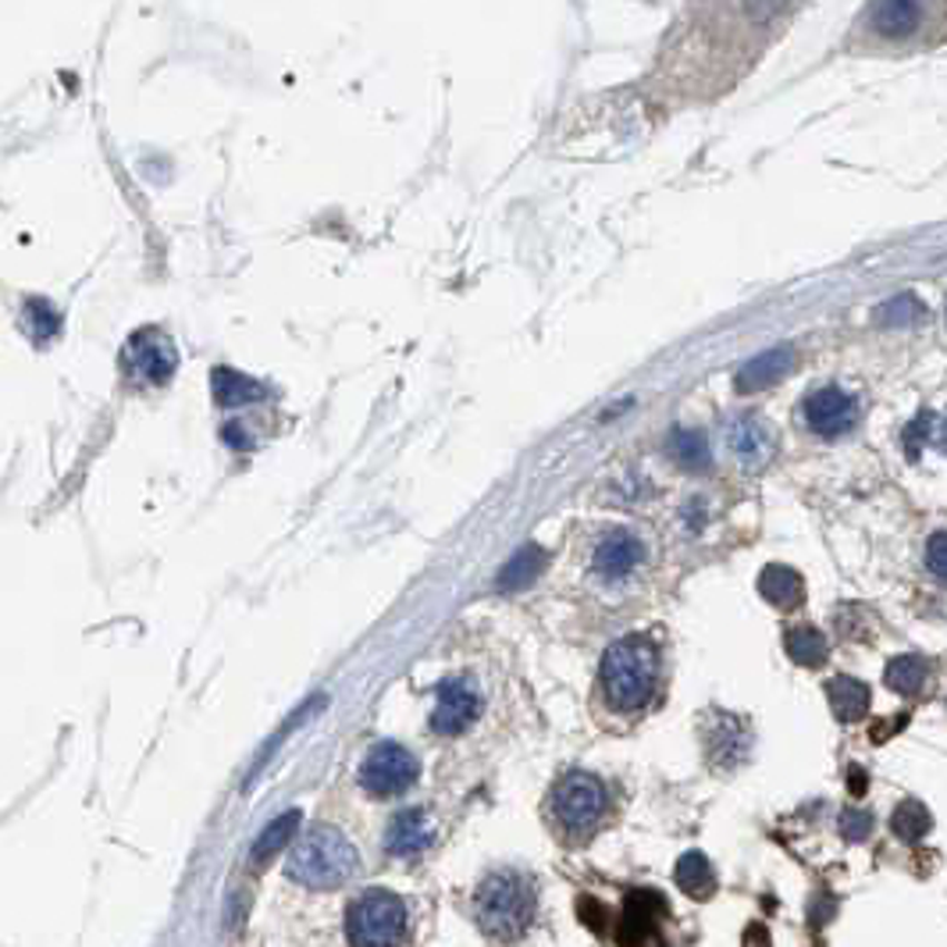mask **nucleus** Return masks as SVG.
<instances>
[{"mask_svg":"<svg viewBox=\"0 0 947 947\" xmlns=\"http://www.w3.org/2000/svg\"><path fill=\"white\" fill-rule=\"evenodd\" d=\"M538 912L535 883L514 869L488 872V877L473 890V919L491 940L514 944L531 930Z\"/></svg>","mask_w":947,"mask_h":947,"instance_id":"obj_1","label":"nucleus"},{"mask_svg":"<svg viewBox=\"0 0 947 947\" xmlns=\"http://www.w3.org/2000/svg\"><path fill=\"white\" fill-rule=\"evenodd\" d=\"M353 872H357V848L342 830L324 823L303 830L285 859V877L311 890L342 887Z\"/></svg>","mask_w":947,"mask_h":947,"instance_id":"obj_2","label":"nucleus"},{"mask_svg":"<svg viewBox=\"0 0 947 947\" xmlns=\"http://www.w3.org/2000/svg\"><path fill=\"white\" fill-rule=\"evenodd\" d=\"M598 677H603L606 702L613 709H621V713L645 709L655 691V677H660V648L642 634L621 637L606 648Z\"/></svg>","mask_w":947,"mask_h":947,"instance_id":"obj_3","label":"nucleus"},{"mask_svg":"<svg viewBox=\"0 0 947 947\" xmlns=\"http://www.w3.org/2000/svg\"><path fill=\"white\" fill-rule=\"evenodd\" d=\"M410 930L407 901L385 887H368L345 912V934L353 947H399Z\"/></svg>","mask_w":947,"mask_h":947,"instance_id":"obj_4","label":"nucleus"},{"mask_svg":"<svg viewBox=\"0 0 947 947\" xmlns=\"http://www.w3.org/2000/svg\"><path fill=\"white\" fill-rule=\"evenodd\" d=\"M606 812V788L595 773L570 770L556 780L553 788V819L567 833H588L598 827Z\"/></svg>","mask_w":947,"mask_h":947,"instance_id":"obj_5","label":"nucleus"},{"mask_svg":"<svg viewBox=\"0 0 947 947\" xmlns=\"http://www.w3.org/2000/svg\"><path fill=\"white\" fill-rule=\"evenodd\" d=\"M417 773H421V767H417V759L403 749V744L385 741V744H378V749H371L368 759H363L360 784L374 798H396L407 788H413Z\"/></svg>","mask_w":947,"mask_h":947,"instance_id":"obj_6","label":"nucleus"},{"mask_svg":"<svg viewBox=\"0 0 947 947\" xmlns=\"http://www.w3.org/2000/svg\"><path fill=\"white\" fill-rule=\"evenodd\" d=\"M121 368L133 381H143V385H164V381H172V374L178 368L175 342L164 332H157V328L136 332L129 342H125Z\"/></svg>","mask_w":947,"mask_h":947,"instance_id":"obj_7","label":"nucleus"},{"mask_svg":"<svg viewBox=\"0 0 947 947\" xmlns=\"http://www.w3.org/2000/svg\"><path fill=\"white\" fill-rule=\"evenodd\" d=\"M801 417H806V424L823 435V439H837V435H845L855 428V421H859V399H855L851 392L837 389V385H823L806 396V407H801Z\"/></svg>","mask_w":947,"mask_h":947,"instance_id":"obj_8","label":"nucleus"},{"mask_svg":"<svg viewBox=\"0 0 947 947\" xmlns=\"http://www.w3.org/2000/svg\"><path fill=\"white\" fill-rule=\"evenodd\" d=\"M478 713H481V695L473 691V684L460 681V677H449V681L439 684V702H435V713H431V731L442 734V738H457L473 720H478Z\"/></svg>","mask_w":947,"mask_h":947,"instance_id":"obj_9","label":"nucleus"},{"mask_svg":"<svg viewBox=\"0 0 947 947\" xmlns=\"http://www.w3.org/2000/svg\"><path fill=\"white\" fill-rule=\"evenodd\" d=\"M726 446H731L734 460L741 467L759 470V467H767L773 460L777 439H773L770 424L759 421V417H734V421L726 424Z\"/></svg>","mask_w":947,"mask_h":947,"instance_id":"obj_10","label":"nucleus"},{"mask_svg":"<svg viewBox=\"0 0 947 947\" xmlns=\"http://www.w3.org/2000/svg\"><path fill=\"white\" fill-rule=\"evenodd\" d=\"M642 559H645L642 538H634L631 531H613L595 545L592 563H595V574L616 580V577H627Z\"/></svg>","mask_w":947,"mask_h":947,"instance_id":"obj_11","label":"nucleus"},{"mask_svg":"<svg viewBox=\"0 0 947 947\" xmlns=\"http://www.w3.org/2000/svg\"><path fill=\"white\" fill-rule=\"evenodd\" d=\"M431 819L421 809H403L392 816L385 830V851L396 855V859H413L431 845Z\"/></svg>","mask_w":947,"mask_h":947,"instance_id":"obj_12","label":"nucleus"},{"mask_svg":"<svg viewBox=\"0 0 947 947\" xmlns=\"http://www.w3.org/2000/svg\"><path fill=\"white\" fill-rule=\"evenodd\" d=\"M660 912H663L660 895H652V890H631V898L624 901V912H621V947H642Z\"/></svg>","mask_w":947,"mask_h":947,"instance_id":"obj_13","label":"nucleus"},{"mask_svg":"<svg viewBox=\"0 0 947 947\" xmlns=\"http://www.w3.org/2000/svg\"><path fill=\"white\" fill-rule=\"evenodd\" d=\"M791 363H794V353H791V345H777V350H770V353H759L755 360H749L744 363V368L738 371V392H762V389H770L773 381H780L784 378L788 371H791Z\"/></svg>","mask_w":947,"mask_h":947,"instance_id":"obj_14","label":"nucleus"},{"mask_svg":"<svg viewBox=\"0 0 947 947\" xmlns=\"http://www.w3.org/2000/svg\"><path fill=\"white\" fill-rule=\"evenodd\" d=\"M709 759L716 762V767H738V762L749 755V731L734 720V716H716L713 726H709Z\"/></svg>","mask_w":947,"mask_h":947,"instance_id":"obj_15","label":"nucleus"},{"mask_svg":"<svg viewBox=\"0 0 947 947\" xmlns=\"http://www.w3.org/2000/svg\"><path fill=\"white\" fill-rule=\"evenodd\" d=\"M759 592L770 606L794 609V606H801V598H806V580H801L798 570L773 563V567H767L759 574Z\"/></svg>","mask_w":947,"mask_h":947,"instance_id":"obj_16","label":"nucleus"},{"mask_svg":"<svg viewBox=\"0 0 947 947\" xmlns=\"http://www.w3.org/2000/svg\"><path fill=\"white\" fill-rule=\"evenodd\" d=\"M673 880H677V887L687 898L705 901V898H713V890H716V869L702 851H687L681 855L677 869H673Z\"/></svg>","mask_w":947,"mask_h":947,"instance_id":"obj_17","label":"nucleus"},{"mask_svg":"<svg viewBox=\"0 0 947 947\" xmlns=\"http://www.w3.org/2000/svg\"><path fill=\"white\" fill-rule=\"evenodd\" d=\"M827 702L841 723H855L869 713V687L855 677H833L827 684Z\"/></svg>","mask_w":947,"mask_h":947,"instance_id":"obj_18","label":"nucleus"},{"mask_svg":"<svg viewBox=\"0 0 947 947\" xmlns=\"http://www.w3.org/2000/svg\"><path fill=\"white\" fill-rule=\"evenodd\" d=\"M211 389H214V399L222 407H243V403H257V399H264L261 381H253V378L232 371V368H214Z\"/></svg>","mask_w":947,"mask_h":947,"instance_id":"obj_19","label":"nucleus"},{"mask_svg":"<svg viewBox=\"0 0 947 947\" xmlns=\"http://www.w3.org/2000/svg\"><path fill=\"white\" fill-rule=\"evenodd\" d=\"M296 827H300V812L296 809H289L285 816L271 819V823L264 827V833L257 837V845H253V851H250V866H257V869L267 866L296 837Z\"/></svg>","mask_w":947,"mask_h":947,"instance_id":"obj_20","label":"nucleus"},{"mask_svg":"<svg viewBox=\"0 0 947 947\" xmlns=\"http://www.w3.org/2000/svg\"><path fill=\"white\" fill-rule=\"evenodd\" d=\"M926 677H930V666H926V660H922V655H916V652L895 655V660H890L887 670H883L887 687L898 691V695H919Z\"/></svg>","mask_w":947,"mask_h":947,"instance_id":"obj_21","label":"nucleus"},{"mask_svg":"<svg viewBox=\"0 0 947 947\" xmlns=\"http://www.w3.org/2000/svg\"><path fill=\"white\" fill-rule=\"evenodd\" d=\"M666 452H670V460L681 463L684 470H705L709 463H713L705 435L691 431V428H673L670 439H666Z\"/></svg>","mask_w":947,"mask_h":947,"instance_id":"obj_22","label":"nucleus"},{"mask_svg":"<svg viewBox=\"0 0 947 947\" xmlns=\"http://www.w3.org/2000/svg\"><path fill=\"white\" fill-rule=\"evenodd\" d=\"M869 18H872V26H877V32L905 36V32H912L919 26L922 8L912 4V0H887V4H872Z\"/></svg>","mask_w":947,"mask_h":947,"instance_id":"obj_23","label":"nucleus"},{"mask_svg":"<svg viewBox=\"0 0 947 947\" xmlns=\"http://www.w3.org/2000/svg\"><path fill=\"white\" fill-rule=\"evenodd\" d=\"M784 648L798 666H823V660H827V637H823V631H816L809 624L791 627L784 634Z\"/></svg>","mask_w":947,"mask_h":947,"instance_id":"obj_24","label":"nucleus"},{"mask_svg":"<svg viewBox=\"0 0 947 947\" xmlns=\"http://www.w3.org/2000/svg\"><path fill=\"white\" fill-rule=\"evenodd\" d=\"M541 567H545V553L535 549V545H527V549H520V553L502 567L499 588H502V592H520V588H527V585H531V580L541 574Z\"/></svg>","mask_w":947,"mask_h":947,"instance_id":"obj_25","label":"nucleus"},{"mask_svg":"<svg viewBox=\"0 0 947 947\" xmlns=\"http://www.w3.org/2000/svg\"><path fill=\"white\" fill-rule=\"evenodd\" d=\"M930 827H934V816L926 812V806H922V801H916V798L901 801V806L895 809V816H890V830H895L901 841H908V845L922 841V837L930 833Z\"/></svg>","mask_w":947,"mask_h":947,"instance_id":"obj_26","label":"nucleus"},{"mask_svg":"<svg viewBox=\"0 0 947 947\" xmlns=\"http://www.w3.org/2000/svg\"><path fill=\"white\" fill-rule=\"evenodd\" d=\"M919 321H926V303L912 293H901L895 300H887L877 311V324H883V328H912Z\"/></svg>","mask_w":947,"mask_h":947,"instance_id":"obj_27","label":"nucleus"},{"mask_svg":"<svg viewBox=\"0 0 947 947\" xmlns=\"http://www.w3.org/2000/svg\"><path fill=\"white\" fill-rule=\"evenodd\" d=\"M26 321H29L32 339H40V342L53 339V335H58V328H61L58 306L47 303V300H29L26 303Z\"/></svg>","mask_w":947,"mask_h":947,"instance_id":"obj_28","label":"nucleus"},{"mask_svg":"<svg viewBox=\"0 0 947 947\" xmlns=\"http://www.w3.org/2000/svg\"><path fill=\"white\" fill-rule=\"evenodd\" d=\"M841 833L848 837V841H866V837L872 833V816L866 809H845Z\"/></svg>","mask_w":947,"mask_h":947,"instance_id":"obj_29","label":"nucleus"},{"mask_svg":"<svg viewBox=\"0 0 947 947\" xmlns=\"http://www.w3.org/2000/svg\"><path fill=\"white\" fill-rule=\"evenodd\" d=\"M577 912H580V922H585L588 930L606 934V905H603V901H595V898H580V901H577Z\"/></svg>","mask_w":947,"mask_h":947,"instance_id":"obj_30","label":"nucleus"},{"mask_svg":"<svg viewBox=\"0 0 947 947\" xmlns=\"http://www.w3.org/2000/svg\"><path fill=\"white\" fill-rule=\"evenodd\" d=\"M926 563H930V570L937 577L947 580V531H937L930 538V545H926Z\"/></svg>","mask_w":947,"mask_h":947,"instance_id":"obj_31","label":"nucleus"},{"mask_svg":"<svg viewBox=\"0 0 947 947\" xmlns=\"http://www.w3.org/2000/svg\"><path fill=\"white\" fill-rule=\"evenodd\" d=\"M930 442L947 452V413H944V417L934 413V421H930Z\"/></svg>","mask_w":947,"mask_h":947,"instance_id":"obj_32","label":"nucleus"},{"mask_svg":"<svg viewBox=\"0 0 947 947\" xmlns=\"http://www.w3.org/2000/svg\"><path fill=\"white\" fill-rule=\"evenodd\" d=\"M225 442H228V446H235V449H250V439H246V431H243V424H240V421L225 424Z\"/></svg>","mask_w":947,"mask_h":947,"instance_id":"obj_33","label":"nucleus"},{"mask_svg":"<svg viewBox=\"0 0 947 947\" xmlns=\"http://www.w3.org/2000/svg\"><path fill=\"white\" fill-rule=\"evenodd\" d=\"M851 791H855V794L866 791V773H862V770H851Z\"/></svg>","mask_w":947,"mask_h":947,"instance_id":"obj_34","label":"nucleus"}]
</instances>
